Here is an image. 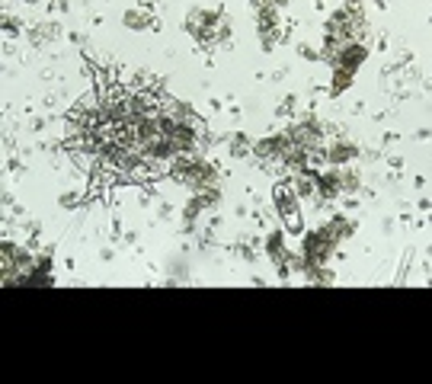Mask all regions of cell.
I'll return each instance as SVG.
<instances>
[{
    "mask_svg": "<svg viewBox=\"0 0 432 384\" xmlns=\"http://www.w3.org/2000/svg\"><path fill=\"white\" fill-rule=\"evenodd\" d=\"M275 205H279V214L285 227L292 234H301V211H298V196H295V186H285L279 183L275 186Z\"/></svg>",
    "mask_w": 432,
    "mask_h": 384,
    "instance_id": "1",
    "label": "cell"
},
{
    "mask_svg": "<svg viewBox=\"0 0 432 384\" xmlns=\"http://www.w3.org/2000/svg\"><path fill=\"white\" fill-rule=\"evenodd\" d=\"M355 144H346V141H336L333 148H330V160L333 163H346V160H352L355 157Z\"/></svg>",
    "mask_w": 432,
    "mask_h": 384,
    "instance_id": "2",
    "label": "cell"
}]
</instances>
